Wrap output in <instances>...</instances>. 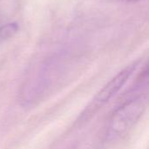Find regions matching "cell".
<instances>
[{
    "instance_id": "cell-1",
    "label": "cell",
    "mask_w": 149,
    "mask_h": 149,
    "mask_svg": "<svg viewBox=\"0 0 149 149\" xmlns=\"http://www.w3.org/2000/svg\"><path fill=\"white\" fill-rule=\"evenodd\" d=\"M147 102V96L140 95L127 100L118 107L109 121L107 134L108 139L116 140L126 134L143 115Z\"/></svg>"
},
{
    "instance_id": "cell-2",
    "label": "cell",
    "mask_w": 149,
    "mask_h": 149,
    "mask_svg": "<svg viewBox=\"0 0 149 149\" xmlns=\"http://www.w3.org/2000/svg\"><path fill=\"white\" fill-rule=\"evenodd\" d=\"M138 63H133L130 65L120 71L115 77H113L93 98L90 105L86 108L85 112L82 113V119L87 120L92 117L100 108L106 105L110 100H112L126 85L131 76L136 70Z\"/></svg>"
},
{
    "instance_id": "cell-3",
    "label": "cell",
    "mask_w": 149,
    "mask_h": 149,
    "mask_svg": "<svg viewBox=\"0 0 149 149\" xmlns=\"http://www.w3.org/2000/svg\"><path fill=\"white\" fill-rule=\"evenodd\" d=\"M18 30V25L16 23H9L0 25V44L12 38Z\"/></svg>"
},
{
    "instance_id": "cell-4",
    "label": "cell",
    "mask_w": 149,
    "mask_h": 149,
    "mask_svg": "<svg viewBox=\"0 0 149 149\" xmlns=\"http://www.w3.org/2000/svg\"><path fill=\"white\" fill-rule=\"evenodd\" d=\"M128 2H137V1H140V0H127Z\"/></svg>"
}]
</instances>
